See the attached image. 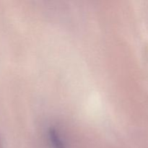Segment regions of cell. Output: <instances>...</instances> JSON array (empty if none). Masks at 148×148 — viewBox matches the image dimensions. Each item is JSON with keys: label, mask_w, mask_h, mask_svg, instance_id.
<instances>
[{"label": "cell", "mask_w": 148, "mask_h": 148, "mask_svg": "<svg viewBox=\"0 0 148 148\" xmlns=\"http://www.w3.org/2000/svg\"><path fill=\"white\" fill-rule=\"evenodd\" d=\"M50 140L51 142L52 145L54 147V148H65L64 145L62 143V140L59 138V136L56 134V132H51L50 133Z\"/></svg>", "instance_id": "obj_1"}]
</instances>
